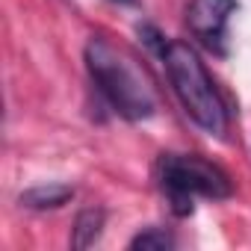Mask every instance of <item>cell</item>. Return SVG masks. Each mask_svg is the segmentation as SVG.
Wrapping results in <instances>:
<instances>
[{"mask_svg": "<svg viewBox=\"0 0 251 251\" xmlns=\"http://www.w3.org/2000/svg\"><path fill=\"white\" fill-rule=\"evenodd\" d=\"M86 68L100 98L127 121H145L157 112V92L133 53L106 36L86 42Z\"/></svg>", "mask_w": 251, "mask_h": 251, "instance_id": "6da1fadb", "label": "cell"}, {"mask_svg": "<svg viewBox=\"0 0 251 251\" xmlns=\"http://www.w3.org/2000/svg\"><path fill=\"white\" fill-rule=\"evenodd\" d=\"M160 59L166 65L169 83H172L183 112L204 133L225 136V130H227V106H225L213 77L207 74L198 50L183 39H169Z\"/></svg>", "mask_w": 251, "mask_h": 251, "instance_id": "7a4b0ae2", "label": "cell"}, {"mask_svg": "<svg viewBox=\"0 0 251 251\" xmlns=\"http://www.w3.org/2000/svg\"><path fill=\"white\" fill-rule=\"evenodd\" d=\"M157 186L177 219L192 216L198 198L222 201L233 192L227 172L198 154H163L157 160Z\"/></svg>", "mask_w": 251, "mask_h": 251, "instance_id": "3957f363", "label": "cell"}, {"mask_svg": "<svg viewBox=\"0 0 251 251\" xmlns=\"http://www.w3.org/2000/svg\"><path fill=\"white\" fill-rule=\"evenodd\" d=\"M239 9L236 0H189L186 3V27L210 53H227V24Z\"/></svg>", "mask_w": 251, "mask_h": 251, "instance_id": "277c9868", "label": "cell"}, {"mask_svg": "<svg viewBox=\"0 0 251 251\" xmlns=\"http://www.w3.org/2000/svg\"><path fill=\"white\" fill-rule=\"evenodd\" d=\"M74 198V186L68 183H42L27 192H21V204L30 210H56Z\"/></svg>", "mask_w": 251, "mask_h": 251, "instance_id": "5b68a950", "label": "cell"}, {"mask_svg": "<svg viewBox=\"0 0 251 251\" xmlns=\"http://www.w3.org/2000/svg\"><path fill=\"white\" fill-rule=\"evenodd\" d=\"M103 222H106V213L100 207H86L77 213L74 219V230H71V245L74 248H92L100 233H103Z\"/></svg>", "mask_w": 251, "mask_h": 251, "instance_id": "8992f818", "label": "cell"}, {"mask_svg": "<svg viewBox=\"0 0 251 251\" xmlns=\"http://www.w3.org/2000/svg\"><path fill=\"white\" fill-rule=\"evenodd\" d=\"M175 245L177 242H175L172 230H166V227H148L130 239V248H142V251H169Z\"/></svg>", "mask_w": 251, "mask_h": 251, "instance_id": "52a82bcc", "label": "cell"}, {"mask_svg": "<svg viewBox=\"0 0 251 251\" xmlns=\"http://www.w3.org/2000/svg\"><path fill=\"white\" fill-rule=\"evenodd\" d=\"M109 3H124L127 6V3H136V0H109Z\"/></svg>", "mask_w": 251, "mask_h": 251, "instance_id": "ba28073f", "label": "cell"}]
</instances>
